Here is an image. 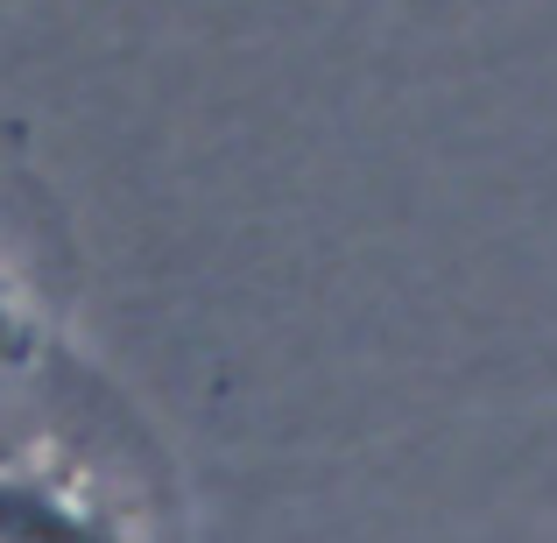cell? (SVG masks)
Listing matches in <instances>:
<instances>
[{"label": "cell", "instance_id": "6da1fadb", "mask_svg": "<svg viewBox=\"0 0 557 543\" xmlns=\"http://www.w3.org/2000/svg\"><path fill=\"white\" fill-rule=\"evenodd\" d=\"M0 543H121V536L64 480L0 473Z\"/></svg>", "mask_w": 557, "mask_h": 543}, {"label": "cell", "instance_id": "7a4b0ae2", "mask_svg": "<svg viewBox=\"0 0 557 543\" xmlns=\"http://www.w3.org/2000/svg\"><path fill=\"white\" fill-rule=\"evenodd\" d=\"M36 346H42V332H36V318H28V304L0 283V374H22V367L36 360Z\"/></svg>", "mask_w": 557, "mask_h": 543}]
</instances>
